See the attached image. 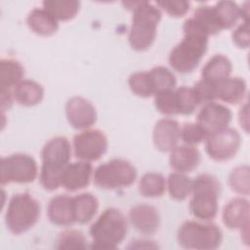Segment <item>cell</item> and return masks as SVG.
<instances>
[{
	"mask_svg": "<svg viewBox=\"0 0 250 250\" xmlns=\"http://www.w3.org/2000/svg\"><path fill=\"white\" fill-rule=\"evenodd\" d=\"M122 5L133 12L128 35L130 46L139 52L147 50L155 40L157 25L162 17L161 10L147 1L122 2Z\"/></svg>",
	"mask_w": 250,
	"mask_h": 250,
	"instance_id": "cell-1",
	"label": "cell"
},
{
	"mask_svg": "<svg viewBox=\"0 0 250 250\" xmlns=\"http://www.w3.org/2000/svg\"><path fill=\"white\" fill-rule=\"evenodd\" d=\"M71 146L69 141L62 136L50 139L41 151L42 166L39 181L46 190H56L62 187V177L64 169L69 164Z\"/></svg>",
	"mask_w": 250,
	"mask_h": 250,
	"instance_id": "cell-2",
	"label": "cell"
},
{
	"mask_svg": "<svg viewBox=\"0 0 250 250\" xmlns=\"http://www.w3.org/2000/svg\"><path fill=\"white\" fill-rule=\"evenodd\" d=\"M128 223L125 215L117 208L105 209L90 228L92 248L114 249L125 239Z\"/></svg>",
	"mask_w": 250,
	"mask_h": 250,
	"instance_id": "cell-3",
	"label": "cell"
},
{
	"mask_svg": "<svg viewBox=\"0 0 250 250\" xmlns=\"http://www.w3.org/2000/svg\"><path fill=\"white\" fill-rule=\"evenodd\" d=\"M221 194V184L210 174H200L192 180L189 211L200 221H210L218 213V199Z\"/></svg>",
	"mask_w": 250,
	"mask_h": 250,
	"instance_id": "cell-4",
	"label": "cell"
},
{
	"mask_svg": "<svg viewBox=\"0 0 250 250\" xmlns=\"http://www.w3.org/2000/svg\"><path fill=\"white\" fill-rule=\"evenodd\" d=\"M183 39L169 54L171 67L180 73H189L196 68L208 48V37L193 30H183Z\"/></svg>",
	"mask_w": 250,
	"mask_h": 250,
	"instance_id": "cell-5",
	"label": "cell"
},
{
	"mask_svg": "<svg viewBox=\"0 0 250 250\" xmlns=\"http://www.w3.org/2000/svg\"><path fill=\"white\" fill-rule=\"evenodd\" d=\"M39 217V202L28 192H21L11 197L5 213V224L12 233L21 234L30 229Z\"/></svg>",
	"mask_w": 250,
	"mask_h": 250,
	"instance_id": "cell-6",
	"label": "cell"
},
{
	"mask_svg": "<svg viewBox=\"0 0 250 250\" xmlns=\"http://www.w3.org/2000/svg\"><path fill=\"white\" fill-rule=\"evenodd\" d=\"M179 244L187 249L212 250L218 248L223 240L222 229L213 223L187 221L177 232Z\"/></svg>",
	"mask_w": 250,
	"mask_h": 250,
	"instance_id": "cell-7",
	"label": "cell"
},
{
	"mask_svg": "<svg viewBox=\"0 0 250 250\" xmlns=\"http://www.w3.org/2000/svg\"><path fill=\"white\" fill-rule=\"evenodd\" d=\"M137 179L134 165L121 158H113L99 165L94 171L93 180L97 187L104 189H116L130 187Z\"/></svg>",
	"mask_w": 250,
	"mask_h": 250,
	"instance_id": "cell-8",
	"label": "cell"
},
{
	"mask_svg": "<svg viewBox=\"0 0 250 250\" xmlns=\"http://www.w3.org/2000/svg\"><path fill=\"white\" fill-rule=\"evenodd\" d=\"M37 174V163L28 154L14 153L1 158L0 183L2 186L10 183L29 184L34 182Z\"/></svg>",
	"mask_w": 250,
	"mask_h": 250,
	"instance_id": "cell-9",
	"label": "cell"
},
{
	"mask_svg": "<svg viewBox=\"0 0 250 250\" xmlns=\"http://www.w3.org/2000/svg\"><path fill=\"white\" fill-rule=\"evenodd\" d=\"M205 142L206 153L215 161H228L233 158L239 150L241 137L233 128H226L209 134Z\"/></svg>",
	"mask_w": 250,
	"mask_h": 250,
	"instance_id": "cell-10",
	"label": "cell"
},
{
	"mask_svg": "<svg viewBox=\"0 0 250 250\" xmlns=\"http://www.w3.org/2000/svg\"><path fill=\"white\" fill-rule=\"evenodd\" d=\"M106 136L99 129H86L73 138V151L77 159L96 161L107 150Z\"/></svg>",
	"mask_w": 250,
	"mask_h": 250,
	"instance_id": "cell-11",
	"label": "cell"
},
{
	"mask_svg": "<svg viewBox=\"0 0 250 250\" xmlns=\"http://www.w3.org/2000/svg\"><path fill=\"white\" fill-rule=\"evenodd\" d=\"M65 116L70 126L81 130H86L93 126L98 117L94 104L80 96H74L66 102Z\"/></svg>",
	"mask_w": 250,
	"mask_h": 250,
	"instance_id": "cell-12",
	"label": "cell"
},
{
	"mask_svg": "<svg viewBox=\"0 0 250 250\" xmlns=\"http://www.w3.org/2000/svg\"><path fill=\"white\" fill-rule=\"evenodd\" d=\"M232 113L230 109L219 103L211 102L203 104L199 110L196 122L209 134L221 131L229 127Z\"/></svg>",
	"mask_w": 250,
	"mask_h": 250,
	"instance_id": "cell-13",
	"label": "cell"
},
{
	"mask_svg": "<svg viewBox=\"0 0 250 250\" xmlns=\"http://www.w3.org/2000/svg\"><path fill=\"white\" fill-rule=\"evenodd\" d=\"M129 221L136 230L143 234L155 233L160 226L158 210L149 204H138L129 211Z\"/></svg>",
	"mask_w": 250,
	"mask_h": 250,
	"instance_id": "cell-14",
	"label": "cell"
},
{
	"mask_svg": "<svg viewBox=\"0 0 250 250\" xmlns=\"http://www.w3.org/2000/svg\"><path fill=\"white\" fill-rule=\"evenodd\" d=\"M181 133V126L178 121L172 118L158 120L152 131L154 146L162 152H170L178 146Z\"/></svg>",
	"mask_w": 250,
	"mask_h": 250,
	"instance_id": "cell-15",
	"label": "cell"
},
{
	"mask_svg": "<svg viewBox=\"0 0 250 250\" xmlns=\"http://www.w3.org/2000/svg\"><path fill=\"white\" fill-rule=\"evenodd\" d=\"M92 174L91 162L79 160L69 163L62 173V187L68 191L83 189L89 186Z\"/></svg>",
	"mask_w": 250,
	"mask_h": 250,
	"instance_id": "cell-16",
	"label": "cell"
},
{
	"mask_svg": "<svg viewBox=\"0 0 250 250\" xmlns=\"http://www.w3.org/2000/svg\"><path fill=\"white\" fill-rule=\"evenodd\" d=\"M47 216L49 221L56 226L68 227L75 223L73 199L67 194H58L48 203Z\"/></svg>",
	"mask_w": 250,
	"mask_h": 250,
	"instance_id": "cell-17",
	"label": "cell"
},
{
	"mask_svg": "<svg viewBox=\"0 0 250 250\" xmlns=\"http://www.w3.org/2000/svg\"><path fill=\"white\" fill-rule=\"evenodd\" d=\"M224 225L230 229H241L249 225V201L243 197L229 200L222 213Z\"/></svg>",
	"mask_w": 250,
	"mask_h": 250,
	"instance_id": "cell-18",
	"label": "cell"
},
{
	"mask_svg": "<svg viewBox=\"0 0 250 250\" xmlns=\"http://www.w3.org/2000/svg\"><path fill=\"white\" fill-rule=\"evenodd\" d=\"M200 162V152L194 146H177L170 151L169 164L175 172L188 173Z\"/></svg>",
	"mask_w": 250,
	"mask_h": 250,
	"instance_id": "cell-19",
	"label": "cell"
},
{
	"mask_svg": "<svg viewBox=\"0 0 250 250\" xmlns=\"http://www.w3.org/2000/svg\"><path fill=\"white\" fill-rule=\"evenodd\" d=\"M246 82L241 77H228L216 84V98L229 104H237L246 95Z\"/></svg>",
	"mask_w": 250,
	"mask_h": 250,
	"instance_id": "cell-20",
	"label": "cell"
},
{
	"mask_svg": "<svg viewBox=\"0 0 250 250\" xmlns=\"http://www.w3.org/2000/svg\"><path fill=\"white\" fill-rule=\"evenodd\" d=\"M28 28L37 35L51 36L59 29V21L44 8H34L26 18Z\"/></svg>",
	"mask_w": 250,
	"mask_h": 250,
	"instance_id": "cell-21",
	"label": "cell"
},
{
	"mask_svg": "<svg viewBox=\"0 0 250 250\" xmlns=\"http://www.w3.org/2000/svg\"><path fill=\"white\" fill-rule=\"evenodd\" d=\"M231 70L232 64L230 60L222 54H216L210 58L202 67L201 78L217 84L229 77Z\"/></svg>",
	"mask_w": 250,
	"mask_h": 250,
	"instance_id": "cell-22",
	"label": "cell"
},
{
	"mask_svg": "<svg viewBox=\"0 0 250 250\" xmlns=\"http://www.w3.org/2000/svg\"><path fill=\"white\" fill-rule=\"evenodd\" d=\"M13 96L18 104L24 106H33L43 100L44 89L34 80L23 79L13 89Z\"/></svg>",
	"mask_w": 250,
	"mask_h": 250,
	"instance_id": "cell-23",
	"label": "cell"
},
{
	"mask_svg": "<svg viewBox=\"0 0 250 250\" xmlns=\"http://www.w3.org/2000/svg\"><path fill=\"white\" fill-rule=\"evenodd\" d=\"M24 68L22 64L12 58L0 61V86L1 91H13L23 80Z\"/></svg>",
	"mask_w": 250,
	"mask_h": 250,
	"instance_id": "cell-24",
	"label": "cell"
},
{
	"mask_svg": "<svg viewBox=\"0 0 250 250\" xmlns=\"http://www.w3.org/2000/svg\"><path fill=\"white\" fill-rule=\"evenodd\" d=\"M72 199L75 223L82 225L89 223L98 212V198L90 192H83L73 196Z\"/></svg>",
	"mask_w": 250,
	"mask_h": 250,
	"instance_id": "cell-25",
	"label": "cell"
},
{
	"mask_svg": "<svg viewBox=\"0 0 250 250\" xmlns=\"http://www.w3.org/2000/svg\"><path fill=\"white\" fill-rule=\"evenodd\" d=\"M42 5L58 21L72 20L80 8V2L76 0H46Z\"/></svg>",
	"mask_w": 250,
	"mask_h": 250,
	"instance_id": "cell-26",
	"label": "cell"
},
{
	"mask_svg": "<svg viewBox=\"0 0 250 250\" xmlns=\"http://www.w3.org/2000/svg\"><path fill=\"white\" fill-rule=\"evenodd\" d=\"M166 187L171 198L183 201L191 194L192 180L186 173L174 172L168 176Z\"/></svg>",
	"mask_w": 250,
	"mask_h": 250,
	"instance_id": "cell-27",
	"label": "cell"
},
{
	"mask_svg": "<svg viewBox=\"0 0 250 250\" xmlns=\"http://www.w3.org/2000/svg\"><path fill=\"white\" fill-rule=\"evenodd\" d=\"M166 188L165 178L155 172L146 173L139 182V191L144 197H160L165 192Z\"/></svg>",
	"mask_w": 250,
	"mask_h": 250,
	"instance_id": "cell-28",
	"label": "cell"
},
{
	"mask_svg": "<svg viewBox=\"0 0 250 250\" xmlns=\"http://www.w3.org/2000/svg\"><path fill=\"white\" fill-rule=\"evenodd\" d=\"M222 29H229L236 24L240 15V7L233 1H220L213 6Z\"/></svg>",
	"mask_w": 250,
	"mask_h": 250,
	"instance_id": "cell-29",
	"label": "cell"
},
{
	"mask_svg": "<svg viewBox=\"0 0 250 250\" xmlns=\"http://www.w3.org/2000/svg\"><path fill=\"white\" fill-rule=\"evenodd\" d=\"M149 76L154 89V95L164 91L174 90L176 88L177 79L175 74L163 65H156L149 71Z\"/></svg>",
	"mask_w": 250,
	"mask_h": 250,
	"instance_id": "cell-30",
	"label": "cell"
},
{
	"mask_svg": "<svg viewBox=\"0 0 250 250\" xmlns=\"http://www.w3.org/2000/svg\"><path fill=\"white\" fill-rule=\"evenodd\" d=\"M175 100L177 114L190 115L199 105L193 89L188 86H181L175 89Z\"/></svg>",
	"mask_w": 250,
	"mask_h": 250,
	"instance_id": "cell-31",
	"label": "cell"
},
{
	"mask_svg": "<svg viewBox=\"0 0 250 250\" xmlns=\"http://www.w3.org/2000/svg\"><path fill=\"white\" fill-rule=\"evenodd\" d=\"M249 166L240 165L233 168L228 178L230 189L241 195H248L250 191Z\"/></svg>",
	"mask_w": 250,
	"mask_h": 250,
	"instance_id": "cell-32",
	"label": "cell"
},
{
	"mask_svg": "<svg viewBox=\"0 0 250 250\" xmlns=\"http://www.w3.org/2000/svg\"><path fill=\"white\" fill-rule=\"evenodd\" d=\"M130 90L138 97L149 98L154 96V89L148 71H137L128 78Z\"/></svg>",
	"mask_w": 250,
	"mask_h": 250,
	"instance_id": "cell-33",
	"label": "cell"
},
{
	"mask_svg": "<svg viewBox=\"0 0 250 250\" xmlns=\"http://www.w3.org/2000/svg\"><path fill=\"white\" fill-rule=\"evenodd\" d=\"M57 249H85L87 248V239L85 235L77 229L63 230L58 240Z\"/></svg>",
	"mask_w": 250,
	"mask_h": 250,
	"instance_id": "cell-34",
	"label": "cell"
},
{
	"mask_svg": "<svg viewBox=\"0 0 250 250\" xmlns=\"http://www.w3.org/2000/svg\"><path fill=\"white\" fill-rule=\"evenodd\" d=\"M208 133L197 122H188L181 127L180 138L185 145L195 146L206 140Z\"/></svg>",
	"mask_w": 250,
	"mask_h": 250,
	"instance_id": "cell-35",
	"label": "cell"
},
{
	"mask_svg": "<svg viewBox=\"0 0 250 250\" xmlns=\"http://www.w3.org/2000/svg\"><path fill=\"white\" fill-rule=\"evenodd\" d=\"M153 97H154V105L158 112L164 115L177 114L175 89L157 93Z\"/></svg>",
	"mask_w": 250,
	"mask_h": 250,
	"instance_id": "cell-36",
	"label": "cell"
},
{
	"mask_svg": "<svg viewBox=\"0 0 250 250\" xmlns=\"http://www.w3.org/2000/svg\"><path fill=\"white\" fill-rule=\"evenodd\" d=\"M193 92L199 104H205L211 102H215L216 98V84L207 80L200 79L192 87Z\"/></svg>",
	"mask_w": 250,
	"mask_h": 250,
	"instance_id": "cell-37",
	"label": "cell"
},
{
	"mask_svg": "<svg viewBox=\"0 0 250 250\" xmlns=\"http://www.w3.org/2000/svg\"><path fill=\"white\" fill-rule=\"evenodd\" d=\"M156 6L163 10L166 14L174 18H180L185 16L190 8V3L188 1L178 0V1H158Z\"/></svg>",
	"mask_w": 250,
	"mask_h": 250,
	"instance_id": "cell-38",
	"label": "cell"
},
{
	"mask_svg": "<svg viewBox=\"0 0 250 250\" xmlns=\"http://www.w3.org/2000/svg\"><path fill=\"white\" fill-rule=\"evenodd\" d=\"M233 43L241 48L247 49L250 44V33H249V21H242L231 33Z\"/></svg>",
	"mask_w": 250,
	"mask_h": 250,
	"instance_id": "cell-39",
	"label": "cell"
},
{
	"mask_svg": "<svg viewBox=\"0 0 250 250\" xmlns=\"http://www.w3.org/2000/svg\"><path fill=\"white\" fill-rule=\"evenodd\" d=\"M249 111H248V104L246 103L244 105L241 106L240 110H239V114H238V120L240 123L241 128L244 129V131L246 133H248L249 131Z\"/></svg>",
	"mask_w": 250,
	"mask_h": 250,
	"instance_id": "cell-40",
	"label": "cell"
},
{
	"mask_svg": "<svg viewBox=\"0 0 250 250\" xmlns=\"http://www.w3.org/2000/svg\"><path fill=\"white\" fill-rule=\"evenodd\" d=\"M1 109L4 112L6 109H9L14 102L13 91H1Z\"/></svg>",
	"mask_w": 250,
	"mask_h": 250,
	"instance_id": "cell-41",
	"label": "cell"
}]
</instances>
